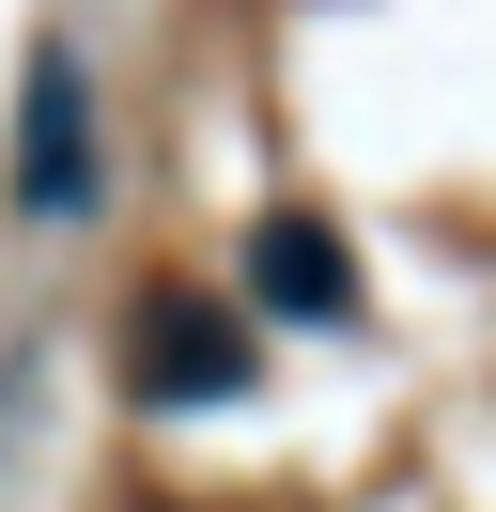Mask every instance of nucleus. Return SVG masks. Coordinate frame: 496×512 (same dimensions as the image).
Here are the masks:
<instances>
[{
    "instance_id": "f03ea898",
    "label": "nucleus",
    "mask_w": 496,
    "mask_h": 512,
    "mask_svg": "<svg viewBox=\"0 0 496 512\" xmlns=\"http://www.w3.org/2000/svg\"><path fill=\"white\" fill-rule=\"evenodd\" d=\"M248 388V326L202 311V295H155L124 326V404H233Z\"/></svg>"
},
{
    "instance_id": "7ed1b4c3",
    "label": "nucleus",
    "mask_w": 496,
    "mask_h": 512,
    "mask_svg": "<svg viewBox=\"0 0 496 512\" xmlns=\"http://www.w3.org/2000/svg\"><path fill=\"white\" fill-rule=\"evenodd\" d=\"M248 311H279V326H341L357 311V264H341V233L310 202H264L248 218Z\"/></svg>"
},
{
    "instance_id": "f257e3e1",
    "label": "nucleus",
    "mask_w": 496,
    "mask_h": 512,
    "mask_svg": "<svg viewBox=\"0 0 496 512\" xmlns=\"http://www.w3.org/2000/svg\"><path fill=\"white\" fill-rule=\"evenodd\" d=\"M109 202V171H93V63L78 47H47L31 63V94H16V218H93Z\"/></svg>"
}]
</instances>
